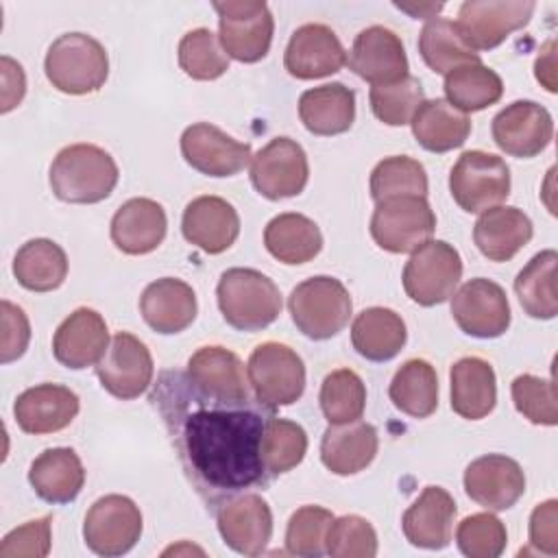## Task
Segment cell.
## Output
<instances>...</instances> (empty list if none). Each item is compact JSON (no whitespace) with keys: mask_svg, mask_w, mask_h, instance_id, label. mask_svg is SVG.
I'll use <instances>...</instances> for the list:
<instances>
[{"mask_svg":"<svg viewBox=\"0 0 558 558\" xmlns=\"http://www.w3.org/2000/svg\"><path fill=\"white\" fill-rule=\"evenodd\" d=\"M179 462L203 499L216 508L251 488H266L262 436L275 414L251 399H218L198 390L185 371H161L148 395Z\"/></svg>","mask_w":558,"mask_h":558,"instance_id":"obj_1","label":"cell"},{"mask_svg":"<svg viewBox=\"0 0 558 558\" xmlns=\"http://www.w3.org/2000/svg\"><path fill=\"white\" fill-rule=\"evenodd\" d=\"M118 163L96 144H70L50 163L52 194L63 203L92 205L105 201L118 185Z\"/></svg>","mask_w":558,"mask_h":558,"instance_id":"obj_2","label":"cell"},{"mask_svg":"<svg viewBox=\"0 0 558 558\" xmlns=\"http://www.w3.org/2000/svg\"><path fill=\"white\" fill-rule=\"evenodd\" d=\"M218 310L238 331H262L281 314V292L270 277L253 268H229L216 286Z\"/></svg>","mask_w":558,"mask_h":558,"instance_id":"obj_3","label":"cell"},{"mask_svg":"<svg viewBox=\"0 0 558 558\" xmlns=\"http://www.w3.org/2000/svg\"><path fill=\"white\" fill-rule=\"evenodd\" d=\"M46 78L54 89L83 96L98 92L109 76V57L105 46L85 33L59 35L44 59Z\"/></svg>","mask_w":558,"mask_h":558,"instance_id":"obj_4","label":"cell"},{"mask_svg":"<svg viewBox=\"0 0 558 558\" xmlns=\"http://www.w3.org/2000/svg\"><path fill=\"white\" fill-rule=\"evenodd\" d=\"M288 310L303 336L310 340H327L347 327L353 301L340 279L318 275L301 281L290 292Z\"/></svg>","mask_w":558,"mask_h":558,"instance_id":"obj_5","label":"cell"},{"mask_svg":"<svg viewBox=\"0 0 558 558\" xmlns=\"http://www.w3.org/2000/svg\"><path fill=\"white\" fill-rule=\"evenodd\" d=\"M246 375L255 399L268 410L292 405L305 390V364L301 355L281 342H262L246 362Z\"/></svg>","mask_w":558,"mask_h":558,"instance_id":"obj_6","label":"cell"},{"mask_svg":"<svg viewBox=\"0 0 558 558\" xmlns=\"http://www.w3.org/2000/svg\"><path fill=\"white\" fill-rule=\"evenodd\" d=\"M449 192L469 214H482L510 196V168L493 153L466 150L449 172Z\"/></svg>","mask_w":558,"mask_h":558,"instance_id":"obj_7","label":"cell"},{"mask_svg":"<svg viewBox=\"0 0 558 558\" xmlns=\"http://www.w3.org/2000/svg\"><path fill=\"white\" fill-rule=\"evenodd\" d=\"M436 214L427 196H395L379 201L371 216V235L388 253H414L432 240Z\"/></svg>","mask_w":558,"mask_h":558,"instance_id":"obj_8","label":"cell"},{"mask_svg":"<svg viewBox=\"0 0 558 558\" xmlns=\"http://www.w3.org/2000/svg\"><path fill=\"white\" fill-rule=\"evenodd\" d=\"M211 7L218 13V39L227 57L240 63H257L268 54L275 20L266 2L227 0Z\"/></svg>","mask_w":558,"mask_h":558,"instance_id":"obj_9","label":"cell"},{"mask_svg":"<svg viewBox=\"0 0 558 558\" xmlns=\"http://www.w3.org/2000/svg\"><path fill=\"white\" fill-rule=\"evenodd\" d=\"M460 277V253L445 240H429L410 255L401 281L405 294L414 303L432 307L445 303L456 292Z\"/></svg>","mask_w":558,"mask_h":558,"instance_id":"obj_10","label":"cell"},{"mask_svg":"<svg viewBox=\"0 0 558 558\" xmlns=\"http://www.w3.org/2000/svg\"><path fill=\"white\" fill-rule=\"evenodd\" d=\"M534 9V0H466L458 9L456 28L475 52L493 50L527 26Z\"/></svg>","mask_w":558,"mask_h":558,"instance_id":"obj_11","label":"cell"},{"mask_svg":"<svg viewBox=\"0 0 558 558\" xmlns=\"http://www.w3.org/2000/svg\"><path fill=\"white\" fill-rule=\"evenodd\" d=\"M142 527V512L131 497L105 495L89 506L83 523V538L94 554L113 558L135 547Z\"/></svg>","mask_w":558,"mask_h":558,"instance_id":"obj_12","label":"cell"},{"mask_svg":"<svg viewBox=\"0 0 558 558\" xmlns=\"http://www.w3.org/2000/svg\"><path fill=\"white\" fill-rule=\"evenodd\" d=\"M310 179L303 146L290 137H275L251 159V183L268 201L299 196Z\"/></svg>","mask_w":558,"mask_h":558,"instance_id":"obj_13","label":"cell"},{"mask_svg":"<svg viewBox=\"0 0 558 558\" xmlns=\"http://www.w3.org/2000/svg\"><path fill=\"white\" fill-rule=\"evenodd\" d=\"M451 296V316L466 336L488 340L508 331L510 303L506 290L493 279H469Z\"/></svg>","mask_w":558,"mask_h":558,"instance_id":"obj_14","label":"cell"},{"mask_svg":"<svg viewBox=\"0 0 558 558\" xmlns=\"http://www.w3.org/2000/svg\"><path fill=\"white\" fill-rule=\"evenodd\" d=\"M96 375L100 386L116 399H135L153 384V355L137 336L118 331L96 364Z\"/></svg>","mask_w":558,"mask_h":558,"instance_id":"obj_15","label":"cell"},{"mask_svg":"<svg viewBox=\"0 0 558 558\" xmlns=\"http://www.w3.org/2000/svg\"><path fill=\"white\" fill-rule=\"evenodd\" d=\"M493 142L510 157L530 159L554 137L551 113L534 100H514L493 118Z\"/></svg>","mask_w":558,"mask_h":558,"instance_id":"obj_16","label":"cell"},{"mask_svg":"<svg viewBox=\"0 0 558 558\" xmlns=\"http://www.w3.org/2000/svg\"><path fill=\"white\" fill-rule=\"evenodd\" d=\"M218 532L233 551L259 556L272 536V512L257 493H240L216 508Z\"/></svg>","mask_w":558,"mask_h":558,"instance_id":"obj_17","label":"cell"},{"mask_svg":"<svg viewBox=\"0 0 558 558\" xmlns=\"http://www.w3.org/2000/svg\"><path fill=\"white\" fill-rule=\"evenodd\" d=\"M181 155L201 174L233 177L253 159L251 146L209 122H196L181 135Z\"/></svg>","mask_w":558,"mask_h":558,"instance_id":"obj_18","label":"cell"},{"mask_svg":"<svg viewBox=\"0 0 558 558\" xmlns=\"http://www.w3.org/2000/svg\"><path fill=\"white\" fill-rule=\"evenodd\" d=\"M464 490L486 510H508L525 493V473L517 460L486 453L464 469Z\"/></svg>","mask_w":558,"mask_h":558,"instance_id":"obj_19","label":"cell"},{"mask_svg":"<svg viewBox=\"0 0 558 558\" xmlns=\"http://www.w3.org/2000/svg\"><path fill=\"white\" fill-rule=\"evenodd\" d=\"M349 68L371 85H390L408 76L410 63L401 37L386 26L357 33L349 52Z\"/></svg>","mask_w":558,"mask_h":558,"instance_id":"obj_20","label":"cell"},{"mask_svg":"<svg viewBox=\"0 0 558 558\" xmlns=\"http://www.w3.org/2000/svg\"><path fill=\"white\" fill-rule=\"evenodd\" d=\"M347 52L338 35L327 24H303L299 26L286 46L283 65L301 81L323 78L344 68Z\"/></svg>","mask_w":558,"mask_h":558,"instance_id":"obj_21","label":"cell"},{"mask_svg":"<svg viewBox=\"0 0 558 558\" xmlns=\"http://www.w3.org/2000/svg\"><path fill=\"white\" fill-rule=\"evenodd\" d=\"M81 399L61 384H39L17 395L13 416L26 434H54L65 429L78 414Z\"/></svg>","mask_w":558,"mask_h":558,"instance_id":"obj_22","label":"cell"},{"mask_svg":"<svg viewBox=\"0 0 558 558\" xmlns=\"http://www.w3.org/2000/svg\"><path fill=\"white\" fill-rule=\"evenodd\" d=\"M183 238L203 253L218 255L240 235V216L235 207L220 196H198L190 201L181 218Z\"/></svg>","mask_w":558,"mask_h":558,"instance_id":"obj_23","label":"cell"},{"mask_svg":"<svg viewBox=\"0 0 558 558\" xmlns=\"http://www.w3.org/2000/svg\"><path fill=\"white\" fill-rule=\"evenodd\" d=\"M109 347L105 318L92 307L74 310L52 336V353L59 364L81 371L98 364Z\"/></svg>","mask_w":558,"mask_h":558,"instance_id":"obj_24","label":"cell"},{"mask_svg":"<svg viewBox=\"0 0 558 558\" xmlns=\"http://www.w3.org/2000/svg\"><path fill=\"white\" fill-rule=\"evenodd\" d=\"M185 373L190 381L205 395H211L218 399L255 397L242 360L225 347L207 344L196 349L187 360Z\"/></svg>","mask_w":558,"mask_h":558,"instance_id":"obj_25","label":"cell"},{"mask_svg":"<svg viewBox=\"0 0 558 558\" xmlns=\"http://www.w3.org/2000/svg\"><path fill=\"white\" fill-rule=\"evenodd\" d=\"M456 514V501L442 486H425L403 512L401 527L414 547L445 549L451 543Z\"/></svg>","mask_w":558,"mask_h":558,"instance_id":"obj_26","label":"cell"},{"mask_svg":"<svg viewBox=\"0 0 558 558\" xmlns=\"http://www.w3.org/2000/svg\"><path fill=\"white\" fill-rule=\"evenodd\" d=\"M140 312L146 325L163 336L187 329L198 312L192 286L177 277H161L148 283L140 296Z\"/></svg>","mask_w":558,"mask_h":558,"instance_id":"obj_27","label":"cell"},{"mask_svg":"<svg viewBox=\"0 0 558 558\" xmlns=\"http://www.w3.org/2000/svg\"><path fill=\"white\" fill-rule=\"evenodd\" d=\"M168 231L163 207L153 198H131L118 207L111 218V242L126 255H146L155 251Z\"/></svg>","mask_w":558,"mask_h":558,"instance_id":"obj_28","label":"cell"},{"mask_svg":"<svg viewBox=\"0 0 558 558\" xmlns=\"http://www.w3.org/2000/svg\"><path fill=\"white\" fill-rule=\"evenodd\" d=\"M534 235L527 214L519 207L497 205L480 214L473 225V242L490 262L512 259Z\"/></svg>","mask_w":558,"mask_h":558,"instance_id":"obj_29","label":"cell"},{"mask_svg":"<svg viewBox=\"0 0 558 558\" xmlns=\"http://www.w3.org/2000/svg\"><path fill=\"white\" fill-rule=\"evenodd\" d=\"M379 436L371 423L351 421L329 425L320 440V460L336 475H355L377 456Z\"/></svg>","mask_w":558,"mask_h":558,"instance_id":"obj_30","label":"cell"},{"mask_svg":"<svg viewBox=\"0 0 558 558\" xmlns=\"http://www.w3.org/2000/svg\"><path fill=\"white\" fill-rule=\"evenodd\" d=\"M28 482L39 499L48 504H70L83 490L85 469L74 449L52 447L33 460Z\"/></svg>","mask_w":558,"mask_h":558,"instance_id":"obj_31","label":"cell"},{"mask_svg":"<svg viewBox=\"0 0 558 558\" xmlns=\"http://www.w3.org/2000/svg\"><path fill=\"white\" fill-rule=\"evenodd\" d=\"M451 410L466 418L480 421L488 416L497 403V377L493 366L475 355L460 357L451 371Z\"/></svg>","mask_w":558,"mask_h":558,"instance_id":"obj_32","label":"cell"},{"mask_svg":"<svg viewBox=\"0 0 558 558\" xmlns=\"http://www.w3.org/2000/svg\"><path fill=\"white\" fill-rule=\"evenodd\" d=\"M299 118L314 135L347 133L355 120V92L342 83L305 89L299 98Z\"/></svg>","mask_w":558,"mask_h":558,"instance_id":"obj_33","label":"cell"},{"mask_svg":"<svg viewBox=\"0 0 558 558\" xmlns=\"http://www.w3.org/2000/svg\"><path fill=\"white\" fill-rule=\"evenodd\" d=\"M412 135L429 153L460 148L471 133V118L445 98L423 100L410 120Z\"/></svg>","mask_w":558,"mask_h":558,"instance_id":"obj_34","label":"cell"},{"mask_svg":"<svg viewBox=\"0 0 558 558\" xmlns=\"http://www.w3.org/2000/svg\"><path fill=\"white\" fill-rule=\"evenodd\" d=\"M408 329L390 307H366L351 325L353 349L371 362H388L405 347Z\"/></svg>","mask_w":558,"mask_h":558,"instance_id":"obj_35","label":"cell"},{"mask_svg":"<svg viewBox=\"0 0 558 558\" xmlns=\"http://www.w3.org/2000/svg\"><path fill=\"white\" fill-rule=\"evenodd\" d=\"M266 251L288 266L312 262L323 248V233L318 225L296 211L275 216L264 229Z\"/></svg>","mask_w":558,"mask_h":558,"instance_id":"obj_36","label":"cell"},{"mask_svg":"<svg viewBox=\"0 0 558 558\" xmlns=\"http://www.w3.org/2000/svg\"><path fill=\"white\" fill-rule=\"evenodd\" d=\"M13 277L31 292H52L68 277V255L48 238L28 240L13 257Z\"/></svg>","mask_w":558,"mask_h":558,"instance_id":"obj_37","label":"cell"},{"mask_svg":"<svg viewBox=\"0 0 558 558\" xmlns=\"http://www.w3.org/2000/svg\"><path fill=\"white\" fill-rule=\"evenodd\" d=\"M556 266L558 253L554 248H545L519 270L514 279V292L527 316L551 320L558 314Z\"/></svg>","mask_w":558,"mask_h":558,"instance_id":"obj_38","label":"cell"},{"mask_svg":"<svg viewBox=\"0 0 558 558\" xmlns=\"http://www.w3.org/2000/svg\"><path fill=\"white\" fill-rule=\"evenodd\" d=\"M388 397L397 410L414 418H427L438 408L436 368L421 357H412L395 373Z\"/></svg>","mask_w":558,"mask_h":558,"instance_id":"obj_39","label":"cell"},{"mask_svg":"<svg viewBox=\"0 0 558 558\" xmlns=\"http://www.w3.org/2000/svg\"><path fill=\"white\" fill-rule=\"evenodd\" d=\"M442 87L447 96L445 100L464 113L482 111L504 96L501 76L482 61L447 72Z\"/></svg>","mask_w":558,"mask_h":558,"instance_id":"obj_40","label":"cell"},{"mask_svg":"<svg viewBox=\"0 0 558 558\" xmlns=\"http://www.w3.org/2000/svg\"><path fill=\"white\" fill-rule=\"evenodd\" d=\"M418 52L425 65L436 74H447L466 63H480V52L462 39L456 22L447 17H432L421 28Z\"/></svg>","mask_w":558,"mask_h":558,"instance_id":"obj_41","label":"cell"},{"mask_svg":"<svg viewBox=\"0 0 558 558\" xmlns=\"http://www.w3.org/2000/svg\"><path fill=\"white\" fill-rule=\"evenodd\" d=\"M371 196L375 203L395 196H427V172L418 159L395 155L381 159L371 172Z\"/></svg>","mask_w":558,"mask_h":558,"instance_id":"obj_42","label":"cell"},{"mask_svg":"<svg viewBox=\"0 0 558 558\" xmlns=\"http://www.w3.org/2000/svg\"><path fill=\"white\" fill-rule=\"evenodd\" d=\"M318 401L329 425L351 423L364 414L366 386L355 371L338 368L323 379Z\"/></svg>","mask_w":558,"mask_h":558,"instance_id":"obj_43","label":"cell"},{"mask_svg":"<svg viewBox=\"0 0 558 558\" xmlns=\"http://www.w3.org/2000/svg\"><path fill=\"white\" fill-rule=\"evenodd\" d=\"M307 451V434L305 429L288 418L270 416L262 436V460L270 477L288 473Z\"/></svg>","mask_w":558,"mask_h":558,"instance_id":"obj_44","label":"cell"},{"mask_svg":"<svg viewBox=\"0 0 558 558\" xmlns=\"http://www.w3.org/2000/svg\"><path fill=\"white\" fill-rule=\"evenodd\" d=\"M181 70L194 81H214L229 70V57L209 28L187 31L177 48Z\"/></svg>","mask_w":558,"mask_h":558,"instance_id":"obj_45","label":"cell"},{"mask_svg":"<svg viewBox=\"0 0 558 558\" xmlns=\"http://www.w3.org/2000/svg\"><path fill=\"white\" fill-rule=\"evenodd\" d=\"M368 100L379 122L388 126H403L410 124L412 116L425 100V92L421 87V81L408 74L405 78L390 85H373Z\"/></svg>","mask_w":558,"mask_h":558,"instance_id":"obj_46","label":"cell"},{"mask_svg":"<svg viewBox=\"0 0 558 558\" xmlns=\"http://www.w3.org/2000/svg\"><path fill=\"white\" fill-rule=\"evenodd\" d=\"M336 517L323 506H301L286 527V549L292 556L318 558L325 551L327 530Z\"/></svg>","mask_w":558,"mask_h":558,"instance_id":"obj_47","label":"cell"},{"mask_svg":"<svg viewBox=\"0 0 558 558\" xmlns=\"http://www.w3.org/2000/svg\"><path fill=\"white\" fill-rule=\"evenodd\" d=\"M456 545L469 558H497L508 545L506 525L488 510L458 523Z\"/></svg>","mask_w":558,"mask_h":558,"instance_id":"obj_48","label":"cell"},{"mask_svg":"<svg viewBox=\"0 0 558 558\" xmlns=\"http://www.w3.org/2000/svg\"><path fill=\"white\" fill-rule=\"evenodd\" d=\"M325 551L333 558H373L377 556V532L364 517H338L327 530Z\"/></svg>","mask_w":558,"mask_h":558,"instance_id":"obj_49","label":"cell"},{"mask_svg":"<svg viewBox=\"0 0 558 558\" xmlns=\"http://www.w3.org/2000/svg\"><path fill=\"white\" fill-rule=\"evenodd\" d=\"M512 401L519 414H523L534 425H556L558 408H556V386L554 379H543L536 375H519L510 386Z\"/></svg>","mask_w":558,"mask_h":558,"instance_id":"obj_50","label":"cell"},{"mask_svg":"<svg viewBox=\"0 0 558 558\" xmlns=\"http://www.w3.org/2000/svg\"><path fill=\"white\" fill-rule=\"evenodd\" d=\"M52 517L26 521L24 525L11 530L0 543V558H44L52 543Z\"/></svg>","mask_w":558,"mask_h":558,"instance_id":"obj_51","label":"cell"},{"mask_svg":"<svg viewBox=\"0 0 558 558\" xmlns=\"http://www.w3.org/2000/svg\"><path fill=\"white\" fill-rule=\"evenodd\" d=\"M2 318V344H0V362L9 364L24 355L31 342V323L24 310L11 301L0 303Z\"/></svg>","mask_w":558,"mask_h":558,"instance_id":"obj_52","label":"cell"},{"mask_svg":"<svg viewBox=\"0 0 558 558\" xmlns=\"http://www.w3.org/2000/svg\"><path fill=\"white\" fill-rule=\"evenodd\" d=\"M530 545L545 556L558 554V501L547 499L530 514Z\"/></svg>","mask_w":558,"mask_h":558,"instance_id":"obj_53","label":"cell"},{"mask_svg":"<svg viewBox=\"0 0 558 558\" xmlns=\"http://www.w3.org/2000/svg\"><path fill=\"white\" fill-rule=\"evenodd\" d=\"M2 113H9L13 107H17L24 98L26 92V76L24 70L17 61H13L11 57H2Z\"/></svg>","mask_w":558,"mask_h":558,"instance_id":"obj_54","label":"cell"},{"mask_svg":"<svg viewBox=\"0 0 558 558\" xmlns=\"http://www.w3.org/2000/svg\"><path fill=\"white\" fill-rule=\"evenodd\" d=\"M534 74H536V81L543 83V87L551 94L558 92L556 87V39H549L538 57H536V63H534Z\"/></svg>","mask_w":558,"mask_h":558,"instance_id":"obj_55","label":"cell"},{"mask_svg":"<svg viewBox=\"0 0 558 558\" xmlns=\"http://www.w3.org/2000/svg\"><path fill=\"white\" fill-rule=\"evenodd\" d=\"M395 7L397 9H401V11H405V13H410V15H414L416 20L421 17V20H425V17H436V13L445 7L442 2H438V4H418V7H414V4H401V2H395Z\"/></svg>","mask_w":558,"mask_h":558,"instance_id":"obj_56","label":"cell"}]
</instances>
